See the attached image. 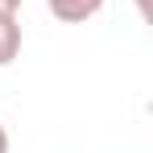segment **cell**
I'll return each mask as SVG.
<instances>
[{"label": "cell", "instance_id": "cell-1", "mask_svg": "<svg viewBox=\"0 0 153 153\" xmlns=\"http://www.w3.org/2000/svg\"><path fill=\"white\" fill-rule=\"evenodd\" d=\"M103 4H108V0H46V8H50L58 21H66V25H83V21H91Z\"/></svg>", "mask_w": 153, "mask_h": 153}, {"label": "cell", "instance_id": "cell-2", "mask_svg": "<svg viewBox=\"0 0 153 153\" xmlns=\"http://www.w3.org/2000/svg\"><path fill=\"white\" fill-rule=\"evenodd\" d=\"M21 54V25L17 17H0V66H8Z\"/></svg>", "mask_w": 153, "mask_h": 153}, {"label": "cell", "instance_id": "cell-3", "mask_svg": "<svg viewBox=\"0 0 153 153\" xmlns=\"http://www.w3.org/2000/svg\"><path fill=\"white\" fill-rule=\"evenodd\" d=\"M17 8H21V0H0V17H17Z\"/></svg>", "mask_w": 153, "mask_h": 153}, {"label": "cell", "instance_id": "cell-4", "mask_svg": "<svg viewBox=\"0 0 153 153\" xmlns=\"http://www.w3.org/2000/svg\"><path fill=\"white\" fill-rule=\"evenodd\" d=\"M0 153H8V128L0 124Z\"/></svg>", "mask_w": 153, "mask_h": 153}, {"label": "cell", "instance_id": "cell-5", "mask_svg": "<svg viewBox=\"0 0 153 153\" xmlns=\"http://www.w3.org/2000/svg\"><path fill=\"white\" fill-rule=\"evenodd\" d=\"M137 4H141V17H149V0H137Z\"/></svg>", "mask_w": 153, "mask_h": 153}]
</instances>
